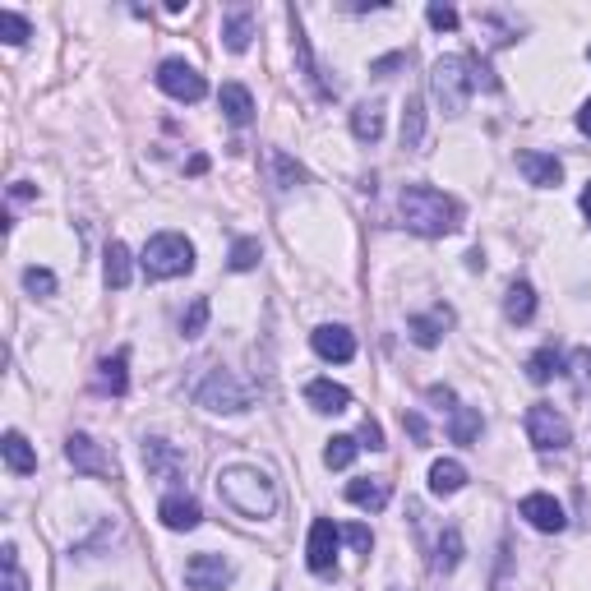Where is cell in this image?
<instances>
[{
  "mask_svg": "<svg viewBox=\"0 0 591 591\" xmlns=\"http://www.w3.org/2000/svg\"><path fill=\"white\" fill-rule=\"evenodd\" d=\"M527 439L541 448V453H550V448H564L568 439H573V430H568V421L555 407L536 402V407H527Z\"/></svg>",
  "mask_w": 591,
  "mask_h": 591,
  "instance_id": "obj_6",
  "label": "cell"
},
{
  "mask_svg": "<svg viewBox=\"0 0 591 591\" xmlns=\"http://www.w3.org/2000/svg\"><path fill=\"white\" fill-rule=\"evenodd\" d=\"M314 351L324 356V361H351L356 356V338H351V328L342 324H324V328H314Z\"/></svg>",
  "mask_w": 591,
  "mask_h": 591,
  "instance_id": "obj_12",
  "label": "cell"
},
{
  "mask_svg": "<svg viewBox=\"0 0 591 591\" xmlns=\"http://www.w3.org/2000/svg\"><path fill=\"white\" fill-rule=\"evenodd\" d=\"M218 495L241 518H273V508H278V490L259 467H227L218 476Z\"/></svg>",
  "mask_w": 591,
  "mask_h": 591,
  "instance_id": "obj_1",
  "label": "cell"
},
{
  "mask_svg": "<svg viewBox=\"0 0 591 591\" xmlns=\"http://www.w3.org/2000/svg\"><path fill=\"white\" fill-rule=\"evenodd\" d=\"M471 61L467 56H439L430 65V93L435 102L448 111V116H462L467 111V97H471Z\"/></svg>",
  "mask_w": 591,
  "mask_h": 591,
  "instance_id": "obj_3",
  "label": "cell"
},
{
  "mask_svg": "<svg viewBox=\"0 0 591 591\" xmlns=\"http://www.w3.org/2000/svg\"><path fill=\"white\" fill-rule=\"evenodd\" d=\"M351 134H356L361 144H374V139L384 134V107H379V102H361V107L351 111Z\"/></svg>",
  "mask_w": 591,
  "mask_h": 591,
  "instance_id": "obj_19",
  "label": "cell"
},
{
  "mask_svg": "<svg viewBox=\"0 0 591 591\" xmlns=\"http://www.w3.org/2000/svg\"><path fill=\"white\" fill-rule=\"evenodd\" d=\"M444 324H448V310H439L435 319H411V342H416V347H435L439 342V333H444Z\"/></svg>",
  "mask_w": 591,
  "mask_h": 591,
  "instance_id": "obj_31",
  "label": "cell"
},
{
  "mask_svg": "<svg viewBox=\"0 0 591 591\" xmlns=\"http://www.w3.org/2000/svg\"><path fill=\"white\" fill-rule=\"evenodd\" d=\"M587 56H591V51H587Z\"/></svg>",
  "mask_w": 591,
  "mask_h": 591,
  "instance_id": "obj_45",
  "label": "cell"
},
{
  "mask_svg": "<svg viewBox=\"0 0 591 591\" xmlns=\"http://www.w3.org/2000/svg\"><path fill=\"white\" fill-rule=\"evenodd\" d=\"M559 365H564V361H559V347H541L527 361V379H531V384H550V379L559 374Z\"/></svg>",
  "mask_w": 591,
  "mask_h": 591,
  "instance_id": "obj_27",
  "label": "cell"
},
{
  "mask_svg": "<svg viewBox=\"0 0 591 591\" xmlns=\"http://www.w3.org/2000/svg\"><path fill=\"white\" fill-rule=\"evenodd\" d=\"M578 130L591 139V102H582V111H578Z\"/></svg>",
  "mask_w": 591,
  "mask_h": 591,
  "instance_id": "obj_41",
  "label": "cell"
},
{
  "mask_svg": "<svg viewBox=\"0 0 591 591\" xmlns=\"http://www.w3.org/2000/svg\"><path fill=\"white\" fill-rule=\"evenodd\" d=\"M402 421H407V430H411V435H416V439H425V421H421V416H411V411H407Z\"/></svg>",
  "mask_w": 591,
  "mask_h": 591,
  "instance_id": "obj_42",
  "label": "cell"
},
{
  "mask_svg": "<svg viewBox=\"0 0 591 591\" xmlns=\"http://www.w3.org/2000/svg\"><path fill=\"white\" fill-rule=\"evenodd\" d=\"M356 453H361V439H351V435H338V439H328V448H324V462L333 471H342V467H351L356 462Z\"/></svg>",
  "mask_w": 591,
  "mask_h": 591,
  "instance_id": "obj_29",
  "label": "cell"
},
{
  "mask_svg": "<svg viewBox=\"0 0 591 591\" xmlns=\"http://www.w3.org/2000/svg\"><path fill=\"white\" fill-rule=\"evenodd\" d=\"M65 458H70L74 471H84V476H116V458L102 453V444H93L88 435L65 439Z\"/></svg>",
  "mask_w": 591,
  "mask_h": 591,
  "instance_id": "obj_9",
  "label": "cell"
},
{
  "mask_svg": "<svg viewBox=\"0 0 591 591\" xmlns=\"http://www.w3.org/2000/svg\"><path fill=\"white\" fill-rule=\"evenodd\" d=\"M305 398H310L314 411H328V416H338V411L351 407V393L342 384H333V379H314V384L305 388Z\"/></svg>",
  "mask_w": 591,
  "mask_h": 591,
  "instance_id": "obj_16",
  "label": "cell"
},
{
  "mask_svg": "<svg viewBox=\"0 0 591 591\" xmlns=\"http://www.w3.org/2000/svg\"><path fill=\"white\" fill-rule=\"evenodd\" d=\"M144 273L148 278H181V273H190L194 268V245L185 241L181 231H162V236H153V241L144 245Z\"/></svg>",
  "mask_w": 591,
  "mask_h": 591,
  "instance_id": "obj_4",
  "label": "cell"
},
{
  "mask_svg": "<svg viewBox=\"0 0 591 591\" xmlns=\"http://www.w3.org/2000/svg\"><path fill=\"white\" fill-rule=\"evenodd\" d=\"M5 591H28V578L19 573V555H14V545H5Z\"/></svg>",
  "mask_w": 591,
  "mask_h": 591,
  "instance_id": "obj_36",
  "label": "cell"
},
{
  "mask_svg": "<svg viewBox=\"0 0 591 591\" xmlns=\"http://www.w3.org/2000/svg\"><path fill=\"white\" fill-rule=\"evenodd\" d=\"M347 499L356 508H370V513H379V508L393 499V485H388L384 476H361V481L347 485Z\"/></svg>",
  "mask_w": 591,
  "mask_h": 591,
  "instance_id": "obj_15",
  "label": "cell"
},
{
  "mask_svg": "<svg viewBox=\"0 0 591 591\" xmlns=\"http://www.w3.org/2000/svg\"><path fill=\"white\" fill-rule=\"evenodd\" d=\"M462 485H467V467L453 458H439L435 467H430V490L435 495H458Z\"/></svg>",
  "mask_w": 591,
  "mask_h": 591,
  "instance_id": "obj_21",
  "label": "cell"
},
{
  "mask_svg": "<svg viewBox=\"0 0 591 591\" xmlns=\"http://www.w3.org/2000/svg\"><path fill=\"white\" fill-rule=\"evenodd\" d=\"M342 536H347L361 555H370V545H374V536H370V527H361V522H351V527H342Z\"/></svg>",
  "mask_w": 591,
  "mask_h": 591,
  "instance_id": "obj_39",
  "label": "cell"
},
{
  "mask_svg": "<svg viewBox=\"0 0 591 591\" xmlns=\"http://www.w3.org/2000/svg\"><path fill=\"white\" fill-rule=\"evenodd\" d=\"M0 448H5V467H10L14 476H33V471H37V453L28 448V439L19 435V430H10Z\"/></svg>",
  "mask_w": 591,
  "mask_h": 591,
  "instance_id": "obj_20",
  "label": "cell"
},
{
  "mask_svg": "<svg viewBox=\"0 0 591 591\" xmlns=\"http://www.w3.org/2000/svg\"><path fill=\"white\" fill-rule=\"evenodd\" d=\"M425 19H430L439 33H453V28H458V10H453V5H430V10H425Z\"/></svg>",
  "mask_w": 591,
  "mask_h": 591,
  "instance_id": "obj_38",
  "label": "cell"
},
{
  "mask_svg": "<svg viewBox=\"0 0 591 591\" xmlns=\"http://www.w3.org/2000/svg\"><path fill=\"white\" fill-rule=\"evenodd\" d=\"M218 107H222V116H227L231 125H250V116H254V97H250V88H241V84H222Z\"/></svg>",
  "mask_w": 591,
  "mask_h": 591,
  "instance_id": "obj_18",
  "label": "cell"
},
{
  "mask_svg": "<svg viewBox=\"0 0 591 591\" xmlns=\"http://www.w3.org/2000/svg\"><path fill=\"white\" fill-rule=\"evenodd\" d=\"M24 287L33 291V296H56V273H51V268H28Z\"/></svg>",
  "mask_w": 591,
  "mask_h": 591,
  "instance_id": "obj_35",
  "label": "cell"
},
{
  "mask_svg": "<svg viewBox=\"0 0 591 591\" xmlns=\"http://www.w3.org/2000/svg\"><path fill=\"white\" fill-rule=\"evenodd\" d=\"M157 518H162V527H171V531H194L199 518H204V508H199V499H190V495H167L162 504H157Z\"/></svg>",
  "mask_w": 591,
  "mask_h": 591,
  "instance_id": "obj_11",
  "label": "cell"
},
{
  "mask_svg": "<svg viewBox=\"0 0 591 591\" xmlns=\"http://www.w3.org/2000/svg\"><path fill=\"white\" fill-rule=\"evenodd\" d=\"M430 402H453V388H430Z\"/></svg>",
  "mask_w": 591,
  "mask_h": 591,
  "instance_id": "obj_43",
  "label": "cell"
},
{
  "mask_svg": "<svg viewBox=\"0 0 591 591\" xmlns=\"http://www.w3.org/2000/svg\"><path fill=\"white\" fill-rule=\"evenodd\" d=\"M204 324H208V301H204V296H194L190 314L181 319V333H185V338H199V333H204Z\"/></svg>",
  "mask_w": 591,
  "mask_h": 591,
  "instance_id": "obj_34",
  "label": "cell"
},
{
  "mask_svg": "<svg viewBox=\"0 0 591 591\" xmlns=\"http://www.w3.org/2000/svg\"><path fill=\"white\" fill-rule=\"evenodd\" d=\"M259 259H264V250H259V241H250V236L231 245V268H236V273H250Z\"/></svg>",
  "mask_w": 591,
  "mask_h": 591,
  "instance_id": "obj_33",
  "label": "cell"
},
{
  "mask_svg": "<svg viewBox=\"0 0 591 591\" xmlns=\"http://www.w3.org/2000/svg\"><path fill=\"white\" fill-rule=\"evenodd\" d=\"M458 559H462V536H458V527H448L444 536H439L435 568H439V573H453V568H458Z\"/></svg>",
  "mask_w": 591,
  "mask_h": 591,
  "instance_id": "obj_30",
  "label": "cell"
},
{
  "mask_svg": "<svg viewBox=\"0 0 591 591\" xmlns=\"http://www.w3.org/2000/svg\"><path fill=\"white\" fill-rule=\"evenodd\" d=\"M448 435H453V444H476V439H481V411L476 407H453Z\"/></svg>",
  "mask_w": 591,
  "mask_h": 591,
  "instance_id": "obj_26",
  "label": "cell"
},
{
  "mask_svg": "<svg viewBox=\"0 0 591 591\" xmlns=\"http://www.w3.org/2000/svg\"><path fill=\"white\" fill-rule=\"evenodd\" d=\"M398 208H402V222L416 236H448V231H458V218H462L458 204L444 190H430V185H407L398 194Z\"/></svg>",
  "mask_w": 591,
  "mask_h": 591,
  "instance_id": "obj_2",
  "label": "cell"
},
{
  "mask_svg": "<svg viewBox=\"0 0 591 591\" xmlns=\"http://www.w3.org/2000/svg\"><path fill=\"white\" fill-rule=\"evenodd\" d=\"M125 365H130V351H116V356H107V361L97 365V384H102V393H116V398H121L125 388H130Z\"/></svg>",
  "mask_w": 591,
  "mask_h": 591,
  "instance_id": "obj_22",
  "label": "cell"
},
{
  "mask_svg": "<svg viewBox=\"0 0 591 591\" xmlns=\"http://www.w3.org/2000/svg\"><path fill=\"white\" fill-rule=\"evenodd\" d=\"M231 578H236V573H231V564L222 555H194L190 564H185V587L190 591H227L231 587Z\"/></svg>",
  "mask_w": 591,
  "mask_h": 591,
  "instance_id": "obj_8",
  "label": "cell"
},
{
  "mask_svg": "<svg viewBox=\"0 0 591 591\" xmlns=\"http://www.w3.org/2000/svg\"><path fill=\"white\" fill-rule=\"evenodd\" d=\"M522 518H527L536 531H564L568 527L559 499H550V495H527L522 499Z\"/></svg>",
  "mask_w": 591,
  "mask_h": 591,
  "instance_id": "obj_13",
  "label": "cell"
},
{
  "mask_svg": "<svg viewBox=\"0 0 591 591\" xmlns=\"http://www.w3.org/2000/svg\"><path fill=\"white\" fill-rule=\"evenodd\" d=\"M582 213H587V222H591V185L582 190Z\"/></svg>",
  "mask_w": 591,
  "mask_h": 591,
  "instance_id": "obj_44",
  "label": "cell"
},
{
  "mask_svg": "<svg viewBox=\"0 0 591 591\" xmlns=\"http://www.w3.org/2000/svg\"><path fill=\"white\" fill-rule=\"evenodd\" d=\"M573 388H578V393H591V351L587 347L573 356Z\"/></svg>",
  "mask_w": 591,
  "mask_h": 591,
  "instance_id": "obj_37",
  "label": "cell"
},
{
  "mask_svg": "<svg viewBox=\"0 0 591 591\" xmlns=\"http://www.w3.org/2000/svg\"><path fill=\"white\" fill-rule=\"evenodd\" d=\"M504 314L513 319V324H527L531 314H536V291H531V282H513V287H508Z\"/></svg>",
  "mask_w": 591,
  "mask_h": 591,
  "instance_id": "obj_24",
  "label": "cell"
},
{
  "mask_svg": "<svg viewBox=\"0 0 591 591\" xmlns=\"http://www.w3.org/2000/svg\"><path fill=\"white\" fill-rule=\"evenodd\" d=\"M157 88L167 97H176V102H199V97L208 93L204 74L194 70L190 61H162L157 65Z\"/></svg>",
  "mask_w": 591,
  "mask_h": 591,
  "instance_id": "obj_5",
  "label": "cell"
},
{
  "mask_svg": "<svg viewBox=\"0 0 591 591\" xmlns=\"http://www.w3.org/2000/svg\"><path fill=\"white\" fill-rule=\"evenodd\" d=\"M518 167L527 171L531 185H541V190H550V185L564 181V167H559V157H545V153H518Z\"/></svg>",
  "mask_w": 591,
  "mask_h": 591,
  "instance_id": "obj_17",
  "label": "cell"
},
{
  "mask_svg": "<svg viewBox=\"0 0 591 591\" xmlns=\"http://www.w3.org/2000/svg\"><path fill=\"white\" fill-rule=\"evenodd\" d=\"M421 130H425L421 97H407V111H402V148H421Z\"/></svg>",
  "mask_w": 591,
  "mask_h": 591,
  "instance_id": "obj_28",
  "label": "cell"
},
{
  "mask_svg": "<svg viewBox=\"0 0 591 591\" xmlns=\"http://www.w3.org/2000/svg\"><path fill=\"white\" fill-rule=\"evenodd\" d=\"M107 264H102V273H107V287H130V250H125L121 241H111L107 245V254H102Z\"/></svg>",
  "mask_w": 591,
  "mask_h": 591,
  "instance_id": "obj_25",
  "label": "cell"
},
{
  "mask_svg": "<svg viewBox=\"0 0 591 591\" xmlns=\"http://www.w3.org/2000/svg\"><path fill=\"white\" fill-rule=\"evenodd\" d=\"M338 541H342V527H333L328 518H314L310 545H305V559H310L314 573H333V559H338Z\"/></svg>",
  "mask_w": 591,
  "mask_h": 591,
  "instance_id": "obj_10",
  "label": "cell"
},
{
  "mask_svg": "<svg viewBox=\"0 0 591 591\" xmlns=\"http://www.w3.org/2000/svg\"><path fill=\"white\" fill-rule=\"evenodd\" d=\"M144 467L153 471V476H162V481H176V476L185 471V458L167 444V439H144Z\"/></svg>",
  "mask_w": 591,
  "mask_h": 591,
  "instance_id": "obj_14",
  "label": "cell"
},
{
  "mask_svg": "<svg viewBox=\"0 0 591 591\" xmlns=\"http://www.w3.org/2000/svg\"><path fill=\"white\" fill-rule=\"evenodd\" d=\"M361 448H384V430H379V421H370V416L361 421Z\"/></svg>",
  "mask_w": 591,
  "mask_h": 591,
  "instance_id": "obj_40",
  "label": "cell"
},
{
  "mask_svg": "<svg viewBox=\"0 0 591 591\" xmlns=\"http://www.w3.org/2000/svg\"><path fill=\"white\" fill-rule=\"evenodd\" d=\"M222 37H227L231 51H245L254 37V14L250 10H227V19H222Z\"/></svg>",
  "mask_w": 591,
  "mask_h": 591,
  "instance_id": "obj_23",
  "label": "cell"
},
{
  "mask_svg": "<svg viewBox=\"0 0 591 591\" xmlns=\"http://www.w3.org/2000/svg\"><path fill=\"white\" fill-rule=\"evenodd\" d=\"M194 398H199V407H208V411H245V407H250V393H245V388L236 384L227 370L208 374Z\"/></svg>",
  "mask_w": 591,
  "mask_h": 591,
  "instance_id": "obj_7",
  "label": "cell"
},
{
  "mask_svg": "<svg viewBox=\"0 0 591 591\" xmlns=\"http://www.w3.org/2000/svg\"><path fill=\"white\" fill-rule=\"evenodd\" d=\"M0 37L10 42V47H19V42H28V19L24 14H14V10H0Z\"/></svg>",
  "mask_w": 591,
  "mask_h": 591,
  "instance_id": "obj_32",
  "label": "cell"
}]
</instances>
